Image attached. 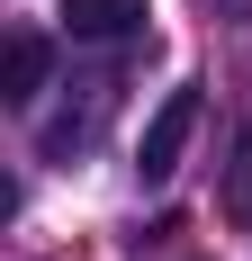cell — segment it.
<instances>
[{
	"instance_id": "6da1fadb",
	"label": "cell",
	"mask_w": 252,
	"mask_h": 261,
	"mask_svg": "<svg viewBox=\"0 0 252 261\" xmlns=\"http://www.w3.org/2000/svg\"><path fill=\"white\" fill-rule=\"evenodd\" d=\"M189 135H198V90H171V99L144 117L135 171H144V180H171V171H180V153H189Z\"/></svg>"
},
{
	"instance_id": "277c9868",
	"label": "cell",
	"mask_w": 252,
	"mask_h": 261,
	"mask_svg": "<svg viewBox=\"0 0 252 261\" xmlns=\"http://www.w3.org/2000/svg\"><path fill=\"white\" fill-rule=\"evenodd\" d=\"M207 9H216V18H252V0H207Z\"/></svg>"
},
{
	"instance_id": "7a4b0ae2",
	"label": "cell",
	"mask_w": 252,
	"mask_h": 261,
	"mask_svg": "<svg viewBox=\"0 0 252 261\" xmlns=\"http://www.w3.org/2000/svg\"><path fill=\"white\" fill-rule=\"evenodd\" d=\"M45 63H54V54H45V36H27V27H18V36H9V45H0V99H36V90H45Z\"/></svg>"
},
{
	"instance_id": "3957f363",
	"label": "cell",
	"mask_w": 252,
	"mask_h": 261,
	"mask_svg": "<svg viewBox=\"0 0 252 261\" xmlns=\"http://www.w3.org/2000/svg\"><path fill=\"white\" fill-rule=\"evenodd\" d=\"M63 27H72V36H135V27H144V0H63Z\"/></svg>"
}]
</instances>
